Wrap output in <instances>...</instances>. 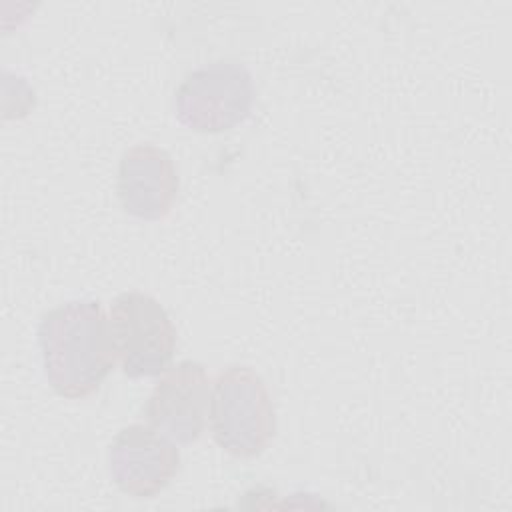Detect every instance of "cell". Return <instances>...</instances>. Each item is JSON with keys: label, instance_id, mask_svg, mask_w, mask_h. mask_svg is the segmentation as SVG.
Segmentation results:
<instances>
[{"label": "cell", "instance_id": "1", "mask_svg": "<svg viewBox=\"0 0 512 512\" xmlns=\"http://www.w3.org/2000/svg\"><path fill=\"white\" fill-rule=\"evenodd\" d=\"M44 376L52 390L68 400L94 394L116 362L108 318L100 300H70L38 324Z\"/></svg>", "mask_w": 512, "mask_h": 512}, {"label": "cell", "instance_id": "2", "mask_svg": "<svg viewBox=\"0 0 512 512\" xmlns=\"http://www.w3.org/2000/svg\"><path fill=\"white\" fill-rule=\"evenodd\" d=\"M214 442L236 458H256L276 434V410L262 376L232 364L218 372L208 408Z\"/></svg>", "mask_w": 512, "mask_h": 512}, {"label": "cell", "instance_id": "3", "mask_svg": "<svg viewBox=\"0 0 512 512\" xmlns=\"http://www.w3.org/2000/svg\"><path fill=\"white\" fill-rule=\"evenodd\" d=\"M254 98L250 70L234 60H216L184 76L174 92V114L194 132L220 134L250 116Z\"/></svg>", "mask_w": 512, "mask_h": 512}, {"label": "cell", "instance_id": "4", "mask_svg": "<svg viewBox=\"0 0 512 512\" xmlns=\"http://www.w3.org/2000/svg\"><path fill=\"white\" fill-rule=\"evenodd\" d=\"M110 338L128 378L160 376L176 352V328L166 308L150 294L126 290L110 304Z\"/></svg>", "mask_w": 512, "mask_h": 512}, {"label": "cell", "instance_id": "5", "mask_svg": "<svg viewBox=\"0 0 512 512\" xmlns=\"http://www.w3.org/2000/svg\"><path fill=\"white\" fill-rule=\"evenodd\" d=\"M108 470L124 494L154 498L176 478L180 450L150 424H128L108 446Z\"/></svg>", "mask_w": 512, "mask_h": 512}, {"label": "cell", "instance_id": "6", "mask_svg": "<svg viewBox=\"0 0 512 512\" xmlns=\"http://www.w3.org/2000/svg\"><path fill=\"white\" fill-rule=\"evenodd\" d=\"M210 390L206 366L196 360H182L170 366L152 388L144 416L152 428L170 440L192 444L206 428Z\"/></svg>", "mask_w": 512, "mask_h": 512}, {"label": "cell", "instance_id": "7", "mask_svg": "<svg viewBox=\"0 0 512 512\" xmlns=\"http://www.w3.org/2000/svg\"><path fill=\"white\" fill-rule=\"evenodd\" d=\"M178 186L176 164L164 148L144 142L124 150L116 194L126 214L146 222L166 218L176 202Z\"/></svg>", "mask_w": 512, "mask_h": 512}]
</instances>
